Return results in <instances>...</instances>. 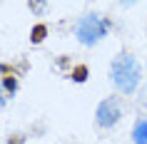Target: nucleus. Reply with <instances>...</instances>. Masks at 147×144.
<instances>
[{
	"label": "nucleus",
	"mask_w": 147,
	"mask_h": 144,
	"mask_svg": "<svg viewBox=\"0 0 147 144\" xmlns=\"http://www.w3.org/2000/svg\"><path fill=\"white\" fill-rule=\"evenodd\" d=\"M107 77H110V84H112L122 97H132V94L140 90V84H142V65H140V60L135 57V52L122 50V52H117L115 57H112Z\"/></svg>",
	"instance_id": "obj_1"
},
{
	"label": "nucleus",
	"mask_w": 147,
	"mask_h": 144,
	"mask_svg": "<svg viewBox=\"0 0 147 144\" xmlns=\"http://www.w3.org/2000/svg\"><path fill=\"white\" fill-rule=\"evenodd\" d=\"M112 30V17L102 13H82L72 23V35L82 47H95L110 35Z\"/></svg>",
	"instance_id": "obj_2"
},
{
	"label": "nucleus",
	"mask_w": 147,
	"mask_h": 144,
	"mask_svg": "<svg viewBox=\"0 0 147 144\" xmlns=\"http://www.w3.org/2000/svg\"><path fill=\"white\" fill-rule=\"evenodd\" d=\"M125 117V109H122V99L115 97V94H110V97H102L95 107V124L97 129L102 132H110V129H115Z\"/></svg>",
	"instance_id": "obj_3"
},
{
	"label": "nucleus",
	"mask_w": 147,
	"mask_h": 144,
	"mask_svg": "<svg viewBox=\"0 0 147 144\" xmlns=\"http://www.w3.org/2000/svg\"><path fill=\"white\" fill-rule=\"evenodd\" d=\"M87 77H90V65L87 62H75V67L67 72V80L75 84H85Z\"/></svg>",
	"instance_id": "obj_4"
},
{
	"label": "nucleus",
	"mask_w": 147,
	"mask_h": 144,
	"mask_svg": "<svg viewBox=\"0 0 147 144\" xmlns=\"http://www.w3.org/2000/svg\"><path fill=\"white\" fill-rule=\"evenodd\" d=\"M132 144H147V117H137L132 124Z\"/></svg>",
	"instance_id": "obj_5"
},
{
	"label": "nucleus",
	"mask_w": 147,
	"mask_h": 144,
	"mask_svg": "<svg viewBox=\"0 0 147 144\" xmlns=\"http://www.w3.org/2000/svg\"><path fill=\"white\" fill-rule=\"evenodd\" d=\"M0 84H3V90H5L8 99H10V97H15L18 90H20V75H18V72H13V75H5L3 80H0Z\"/></svg>",
	"instance_id": "obj_6"
},
{
	"label": "nucleus",
	"mask_w": 147,
	"mask_h": 144,
	"mask_svg": "<svg viewBox=\"0 0 147 144\" xmlns=\"http://www.w3.org/2000/svg\"><path fill=\"white\" fill-rule=\"evenodd\" d=\"M47 35H50V27H47V23H42V20L30 27V42L32 45H42Z\"/></svg>",
	"instance_id": "obj_7"
},
{
	"label": "nucleus",
	"mask_w": 147,
	"mask_h": 144,
	"mask_svg": "<svg viewBox=\"0 0 147 144\" xmlns=\"http://www.w3.org/2000/svg\"><path fill=\"white\" fill-rule=\"evenodd\" d=\"M28 10H30L35 17H45V13L50 10V3H47V0H30V3H28Z\"/></svg>",
	"instance_id": "obj_8"
},
{
	"label": "nucleus",
	"mask_w": 147,
	"mask_h": 144,
	"mask_svg": "<svg viewBox=\"0 0 147 144\" xmlns=\"http://www.w3.org/2000/svg\"><path fill=\"white\" fill-rule=\"evenodd\" d=\"M5 144H28V134L25 132H13L5 137Z\"/></svg>",
	"instance_id": "obj_9"
},
{
	"label": "nucleus",
	"mask_w": 147,
	"mask_h": 144,
	"mask_svg": "<svg viewBox=\"0 0 147 144\" xmlns=\"http://www.w3.org/2000/svg\"><path fill=\"white\" fill-rule=\"evenodd\" d=\"M55 65H57V70H67V72L75 67V62H72V57H70V55H60Z\"/></svg>",
	"instance_id": "obj_10"
},
{
	"label": "nucleus",
	"mask_w": 147,
	"mask_h": 144,
	"mask_svg": "<svg viewBox=\"0 0 147 144\" xmlns=\"http://www.w3.org/2000/svg\"><path fill=\"white\" fill-rule=\"evenodd\" d=\"M8 104V94H5V90H3V84H0V107Z\"/></svg>",
	"instance_id": "obj_11"
},
{
	"label": "nucleus",
	"mask_w": 147,
	"mask_h": 144,
	"mask_svg": "<svg viewBox=\"0 0 147 144\" xmlns=\"http://www.w3.org/2000/svg\"><path fill=\"white\" fill-rule=\"evenodd\" d=\"M72 144H82V142H72Z\"/></svg>",
	"instance_id": "obj_12"
}]
</instances>
